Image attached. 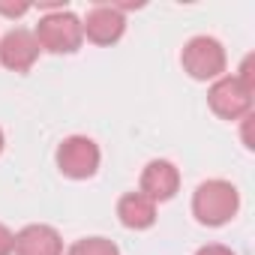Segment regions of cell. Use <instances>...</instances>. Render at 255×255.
Instances as JSON below:
<instances>
[{
  "label": "cell",
  "mask_w": 255,
  "mask_h": 255,
  "mask_svg": "<svg viewBox=\"0 0 255 255\" xmlns=\"http://www.w3.org/2000/svg\"><path fill=\"white\" fill-rule=\"evenodd\" d=\"M33 39L39 45V51H51V54H72L81 48L84 33H81V18L69 9H57L48 12L45 18H39Z\"/></svg>",
  "instance_id": "7a4b0ae2"
},
{
  "label": "cell",
  "mask_w": 255,
  "mask_h": 255,
  "mask_svg": "<svg viewBox=\"0 0 255 255\" xmlns=\"http://www.w3.org/2000/svg\"><path fill=\"white\" fill-rule=\"evenodd\" d=\"M180 189V171L168 162V159H153L144 165L141 171V183H138V192L147 195L153 204L156 201H168L174 198Z\"/></svg>",
  "instance_id": "52a82bcc"
},
{
  "label": "cell",
  "mask_w": 255,
  "mask_h": 255,
  "mask_svg": "<svg viewBox=\"0 0 255 255\" xmlns=\"http://www.w3.org/2000/svg\"><path fill=\"white\" fill-rule=\"evenodd\" d=\"M36 57H39V45H36L33 33L24 27L9 30L3 36V42H0V63L12 72H27L36 63Z\"/></svg>",
  "instance_id": "ba28073f"
},
{
  "label": "cell",
  "mask_w": 255,
  "mask_h": 255,
  "mask_svg": "<svg viewBox=\"0 0 255 255\" xmlns=\"http://www.w3.org/2000/svg\"><path fill=\"white\" fill-rule=\"evenodd\" d=\"M117 216L126 228L132 231H144L156 222V204L141 195V192H126L120 201H117Z\"/></svg>",
  "instance_id": "30bf717a"
},
{
  "label": "cell",
  "mask_w": 255,
  "mask_h": 255,
  "mask_svg": "<svg viewBox=\"0 0 255 255\" xmlns=\"http://www.w3.org/2000/svg\"><path fill=\"white\" fill-rule=\"evenodd\" d=\"M123 30H126V15L123 9H117V3H99L81 21V33L93 45H114L123 36Z\"/></svg>",
  "instance_id": "8992f818"
},
{
  "label": "cell",
  "mask_w": 255,
  "mask_h": 255,
  "mask_svg": "<svg viewBox=\"0 0 255 255\" xmlns=\"http://www.w3.org/2000/svg\"><path fill=\"white\" fill-rule=\"evenodd\" d=\"M66 255H120V249L108 237H81L69 246Z\"/></svg>",
  "instance_id": "8fae6325"
},
{
  "label": "cell",
  "mask_w": 255,
  "mask_h": 255,
  "mask_svg": "<svg viewBox=\"0 0 255 255\" xmlns=\"http://www.w3.org/2000/svg\"><path fill=\"white\" fill-rule=\"evenodd\" d=\"M57 168L72 180H87L99 168V147L87 135H69L57 147Z\"/></svg>",
  "instance_id": "277c9868"
},
{
  "label": "cell",
  "mask_w": 255,
  "mask_h": 255,
  "mask_svg": "<svg viewBox=\"0 0 255 255\" xmlns=\"http://www.w3.org/2000/svg\"><path fill=\"white\" fill-rule=\"evenodd\" d=\"M0 150H3V132H0Z\"/></svg>",
  "instance_id": "5bb4252c"
},
{
  "label": "cell",
  "mask_w": 255,
  "mask_h": 255,
  "mask_svg": "<svg viewBox=\"0 0 255 255\" xmlns=\"http://www.w3.org/2000/svg\"><path fill=\"white\" fill-rule=\"evenodd\" d=\"M15 255H63V240L51 225H27L15 234Z\"/></svg>",
  "instance_id": "9c48e42d"
},
{
  "label": "cell",
  "mask_w": 255,
  "mask_h": 255,
  "mask_svg": "<svg viewBox=\"0 0 255 255\" xmlns=\"http://www.w3.org/2000/svg\"><path fill=\"white\" fill-rule=\"evenodd\" d=\"M12 252H15V234L6 225H0V255H12Z\"/></svg>",
  "instance_id": "7c38bea8"
},
{
  "label": "cell",
  "mask_w": 255,
  "mask_h": 255,
  "mask_svg": "<svg viewBox=\"0 0 255 255\" xmlns=\"http://www.w3.org/2000/svg\"><path fill=\"white\" fill-rule=\"evenodd\" d=\"M180 63H183L189 78H195V81H216V78H222L228 60H225V48H222L219 39H213V36H192L183 45Z\"/></svg>",
  "instance_id": "3957f363"
},
{
  "label": "cell",
  "mask_w": 255,
  "mask_h": 255,
  "mask_svg": "<svg viewBox=\"0 0 255 255\" xmlns=\"http://www.w3.org/2000/svg\"><path fill=\"white\" fill-rule=\"evenodd\" d=\"M240 207V192L228 180H204L192 195V213L201 225H225Z\"/></svg>",
  "instance_id": "6da1fadb"
},
{
  "label": "cell",
  "mask_w": 255,
  "mask_h": 255,
  "mask_svg": "<svg viewBox=\"0 0 255 255\" xmlns=\"http://www.w3.org/2000/svg\"><path fill=\"white\" fill-rule=\"evenodd\" d=\"M207 102L222 120H243L252 111V93L237 81V75H222L207 90Z\"/></svg>",
  "instance_id": "5b68a950"
},
{
  "label": "cell",
  "mask_w": 255,
  "mask_h": 255,
  "mask_svg": "<svg viewBox=\"0 0 255 255\" xmlns=\"http://www.w3.org/2000/svg\"><path fill=\"white\" fill-rule=\"evenodd\" d=\"M195 255H234L228 246H219V243H210V246H201Z\"/></svg>",
  "instance_id": "4fadbf2b"
}]
</instances>
